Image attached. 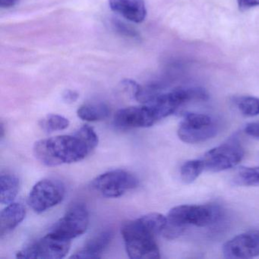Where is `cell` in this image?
<instances>
[{
	"instance_id": "obj_1",
	"label": "cell",
	"mask_w": 259,
	"mask_h": 259,
	"mask_svg": "<svg viewBox=\"0 0 259 259\" xmlns=\"http://www.w3.org/2000/svg\"><path fill=\"white\" fill-rule=\"evenodd\" d=\"M167 218L161 213H151L128 221L121 229L125 250L130 258H160L156 237L163 233Z\"/></svg>"
},
{
	"instance_id": "obj_2",
	"label": "cell",
	"mask_w": 259,
	"mask_h": 259,
	"mask_svg": "<svg viewBox=\"0 0 259 259\" xmlns=\"http://www.w3.org/2000/svg\"><path fill=\"white\" fill-rule=\"evenodd\" d=\"M95 149L78 130L73 135L37 141L33 151L40 163L48 166H56L81 161Z\"/></svg>"
},
{
	"instance_id": "obj_3",
	"label": "cell",
	"mask_w": 259,
	"mask_h": 259,
	"mask_svg": "<svg viewBox=\"0 0 259 259\" xmlns=\"http://www.w3.org/2000/svg\"><path fill=\"white\" fill-rule=\"evenodd\" d=\"M221 218V209L214 204L177 206L168 213L167 224L162 234L166 239H174L181 236L189 226L208 227Z\"/></svg>"
},
{
	"instance_id": "obj_4",
	"label": "cell",
	"mask_w": 259,
	"mask_h": 259,
	"mask_svg": "<svg viewBox=\"0 0 259 259\" xmlns=\"http://www.w3.org/2000/svg\"><path fill=\"white\" fill-rule=\"evenodd\" d=\"M218 132V124L208 115L189 113L179 125L177 134L185 143L197 144L212 139Z\"/></svg>"
},
{
	"instance_id": "obj_5",
	"label": "cell",
	"mask_w": 259,
	"mask_h": 259,
	"mask_svg": "<svg viewBox=\"0 0 259 259\" xmlns=\"http://www.w3.org/2000/svg\"><path fill=\"white\" fill-rule=\"evenodd\" d=\"M71 240L48 233L18 251L19 258L60 259L66 257L70 249Z\"/></svg>"
},
{
	"instance_id": "obj_6",
	"label": "cell",
	"mask_w": 259,
	"mask_h": 259,
	"mask_svg": "<svg viewBox=\"0 0 259 259\" xmlns=\"http://www.w3.org/2000/svg\"><path fill=\"white\" fill-rule=\"evenodd\" d=\"M139 186V180L131 172L123 169L108 171L93 180L92 186L103 196L119 198Z\"/></svg>"
},
{
	"instance_id": "obj_7",
	"label": "cell",
	"mask_w": 259,
	"mask_h": 259,
	"mask_svg": "<svg viewBox=\"0 0 259 259\" xmlns=\"http://www.w3.org/2000/svg\"><path fill=\"white\" fill-rule=\"evenodd\" d=\"M65 195L66 189L61 182L45 179L36 183L31 189L28 204L36 213H43L60 204Z\"/></svg>"
},
{
	"instance_id": "obj_8",
	"label": "cell",
	"mask_w": 259,
	"mask_h": 259,
	"mask_svg": "<svg viewBox=\"0 0 259 259\" xmlns=\"http://www.w3.org/2000/svg\"><path fill=\"white\" fill-rule=\"evenodd\" d=\"M89 225V213L84 204H72L63 218L50 230V233L72 240L84 234Z\"/></svg>"
},
{
	"instance_id": "obj_9",
	"label": "cell",
	"mask_w": 259,
	"mask_h": 259,
	"mask_svg": "<svg viewBox=\"0 0 259 259\" xmlns=\"http://www.w3.org/2000/svg\"><path fill=\"white\" fill-rule=\"evenodd\" d=\"M245 156L243 148L236 142L222 144L204 154L201 160L206 170L221 172L239 164Z\"/></svg>"
},
{
	"instance_id": "obj_10",
	"label": "cell",
	"mask_w": 259,
	"mask_h": 259,
	"mask_svg": "<svg viewBox=\"0 0 259 259\" xmlns=\"http://www.w3.org/2000/svg\"><path fill=\"white\" fill-rule=\"evenodd\" d=\"M224 257L231 259L251 258L259 255V230L237 235L223 246Z\"/></svg>"
},
{
	"instance_id": "obj_11",
	"label": "cell",
	"mask_w": 259,
	"mask_h": 259,
	"mask_svg": "<svg viewBox=\"0 0 259 259\" xmlns=\"http://www.w3.org/2000/svg\"><path fill=\"white\" fill-rule=\"evenodd\" d=\"M148 106L121 109L114 116V124L120 128H148L156 123Z\"/></svg>"
},
{
	"instance_id": "obj_12",
	"label": "cell",
	"mask_w": 259,
	"mask_h": 259,
	"mask_svg": "<svg viewBox=\"0 0 259 259\" xmlns=\"http://www.w3.org/2000/svg\"><path fill=\"white\" fill-rule=\"evenodd\" d=\"M113 11L130 22L141 23L146 16V8L143 0H110Z\"/></svg>"
},
{
	"instance_id": "obj_13",
	"label": "cell",
	"mask_w": 259,
	"mask_h": 259,
	"mask_svg": "<svg viewBox=\"0 0 259 259\" xmlns=\"http://www.w3.org/2000/svg\"><path fill=\"white\" fill-rule=\"evenodd\" d=\"M113 237L111 230L98 233L86 242L84 248L72 254L71 258H100L103 251L110 245Z\"/></svg>"
},
{
	"instance_id": "obj_14",
	"label": "cell",
	"mask_w": 259,
	"mask_h": 259,
	"mask_svg": "<svg viewBox=\"0 0 259 259\" xmlns=\"http://www.w3.org/2000/svg\"><path fill=\"white\" fill-rule=\"evenodd\" d=\"M26 210L20 203L7 204L0 213V235L8 234L18 227L25 219Z\"/></svg>"
},
{
	"instance_id": "obj_15",
	"label": "cell",
	"mask_w": 259,
	"mask_h": 259,
	"mask_svg": "<svg viewBox=\"0 0 259 259\" xmlns=\"http://www.w3.org/2000/svg\"><path fill=\"white\" fill-rule=\"evenodd\" d=\"M110 113V108L104 103L84 104L77 111L78 117L87 122L104 120L108 117Z\"/></svg>"
},
{
	"instance_id": "obj_16",
	"label": "cell",
	"mask_w": 259,
	"mask_h": 259,
	"mask_svg": "<svg viewBox=\"0 0 259 259\" xmlns=\"http://www.w3.org/2000/svg\"><path fill=\"white\" fill-rule=\"evenodd\" d=\"M19 189V180L12 174H2L0 177V200L4 204L14 201Z\"/></svg>"
},
{
	"instance_id": "obj_17",
	"label": "cell",
	"mask_w": 259,
	"mask_h": 259,
	"mask_svg": "<svg viewBox=\"0 0 259 259\" xmlns=\"http://www.w3.org/2000/svg\"><path fill=\"white\" fill-rule=\"evenodd\" d=\"M204 169V162L201 159L188 160L181 166L180 177L185 183L190 184L201 175Z\"/></svg>"
},
{
	"instance_id": "obj_18",
	"label": "cell",
	"mask_w": 259,
	"mask_h": 259,
	"mask_svg": "<svg viewBox=\"0 0 259 259\" xmlns=\"http://www.w3.org/2000/svg\"><path fill=\"white\" fill-rule=\"evenodd\" d=\"M233 183L241 186H259V166L241 168L235 175Z\"/></svg>"
},
{
	"instance_id": "obj_19",
	"label": "cell",
	"mask_w": 259,
	"mask_h": 259,
	"mask_svg": "<svg viewBox=\"0 0 259 259\" xmlns=\"http://www.w3.org/2000/svg\"><path fill=\"white\" fill-rule=\"evenodd\" d=\"M39 125L45 133H52L67 128L69 121L67 118L60 115L49 114L40 119Z\"/></svg>"
},
{
	"instance_id": "obj_20",
	"label": "cell",
	"mask_w": 259,
	"mask_h": 259,
	"mask_svg": "<svg viewBox=\"0 0 259 259\" xmlns=\"http://www.w3.org/2000/svg\"><path fill=\"white\" fill-rule=\"evenodd\" d=\"M236 106L242 115L248 117L258 116L259 98L254 97L243 96L236 98Z\"/></svg>"
},
{
	"instance_id": "obj_21",
	"label": "cell",
	"mask_w": 259,
	"mask_h": 259,
	"mask_svg": "<svg viewBox=\"0 0 259 259\" xmlns=\"http://www.w3.org/2000/svg\"><path fill=\"white\" fill-rule=\"evenodd\" d=\"M113 26L115 27L117 32L122 34V35L133 37V38L139 37V34L134 29L125 25V24L122 23V22L115 21Z\"/></svg>"
},
{
	"instance_id": "obj_22",
	"label": "cell",
	"mask_w": 259,
	"mask_h": 259,
	"mask_svg": "<svg viewBox=\"0 0 259 259\" xmlns=\"http://www.w3.org/2000/svg\"><path fill=\"white\" fill-rule=\"evenodd\" d=\"M244 132L245 134L251 137L259 138V122H251L247 124Z\"/></svg>"
},
{
	"instance_id": "obj_23",
	"label": "cell",
	"mask_w": 259,
	"mask_h": 259,
	"mask_svg": "<svg viewBox=\"0 0 259 259\" xmlns=\"http://www.w3.org/2000/svg\"><path fill=\"white\" fill-rule=\"evenodd\" d=\"M239 10L242 11L249 10L259 6V0H237Z\"/></svg>"
},
{
	"instance_id": "obj_24",
	"label": "cell",
	"mask_w": 259,
	"mask_h": 259,
	"mask_svg": "<svg viewBox=\"0 0 259 259\" xmlns=\"http://www.w3.org/2000/svg\"><path fill=\"white\" fill-rule=\"evenodd\" d=\"M78 98V94L73 91H67L63 95V99L66 103H74L77 101Z\"/></svg>"
},
{
	"instance_id": "obj_25",
	"label": "cell",
	"mask_w": 259,
	"mask_h": 259,
	"mask_svg": "<svg viewBox=\"0 0 259 259\" xmlns=\"http://www.w3.org/2000/svg\"><path fill=\"white\" fill-rule=\"evenodd\" d=\"M19 0H0V7L2 8H10L16 5Z\"/></svg>"
},
{
	"instance_id": "obj_26",
	"label": "cell",
	"mask_w": 259,
	"mask_h": 259,
	"mask_svg": "<svg viewBox=\"0 0 259 259\" xmlns=\"http://www.w3.org/2000/svg\"><path fill=\"white\" fill-rule=\"evenodd\" d=\"M4 133H5V130H4V125L3 122H1V139H4Z\"/></svg>"
}]
</instances>
